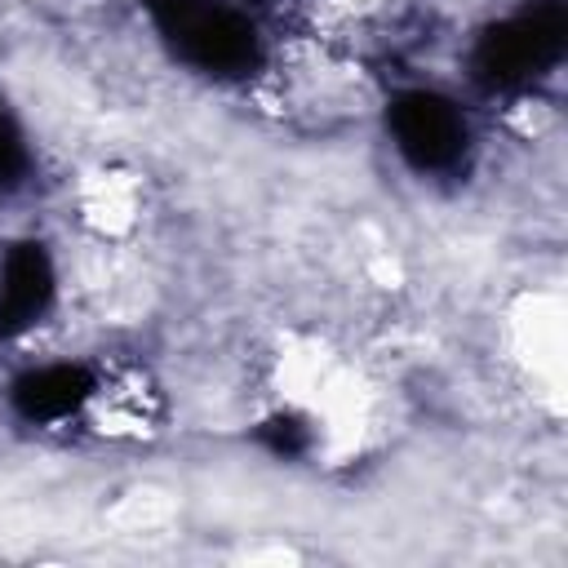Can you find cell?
<instances>
[{"label":"cell","instance_id":"5","mask_svg":"<svg viewBox=\"0 0 568 568\" xmlns=\"http://www.w3.org/2000/svg\"><path fill=\"white\" fill-rule=\"evenodd\" d=\"M93 377L75 364H44L27 377H18L13 386V408L27 422H67L71 413H80L93 399Z\"/></svg>","mask_w":568,"mask_h":568},{"label":"cell","instance_id":"4","mask_svg":"<svg viewBox=\"0 0 568 568\" xmlns=\"http://www.w3.org/2000/svg\"><path fill=\"white\" fill-rule=\"evenodd\" d=\"M53 302V262L40 244H13L0 266V337L31 328Z\"/></svg>","mask_w":568,"mask_h":568},{"label":"cell","instance_id":"7","mask_svg":"<svg viewBox=\"0 0 568 568\" xmlns=\"http://www.w3.org/2000/svg\"><path fill=\"white\" fill-rule=\"evenodd\" d=\"M27 178V142L9 115H0V195Z\"/></svg>","mask_w":568,"mask_h":568},{"label":"cell","instance_id":"1","mask_svg":"<svg viewBox=\"0 0 568 568\" xmlns=\"http://www.w3.org/2000/svg\"><path fill=\"white\" fill-rule=\"evenodd\" d=\"M151 22L164 44L195 71L235 80L262 62L257 27L226 0H151Z\"/></svg>","mask_w":568,"mask_h":568},{"label":"cell","instance_id":"2","mask_svg":"<svg viewBox=\"0 0 568 568\" xmlns=\"http://www.w3.org/2000/svg\"><path fill=\"white\" fill-rule=\"evenodd\" d=\"M568 44V13L559 0L528 4L506 22L488 27L475 44V75L493 89H524L541 80Z\"/></svg>","mask_w":568,"mask_h":568},{"label":"cell","instance_id":"3","mask_svg":"<svg viewBox=\"0 0 568 568\" xmlns=\"http://www.w3.org/2000/svg\"><path fill=\"white\" fill-rule=\"evenodd\" d=\"M390 133H395L399 155L422 173L453 169L466 155V120H462V111L448 98L426 93V89L399 93L390 102Z\"/></svg>","mask_w":568,"mask_h":568},{"label":"cell","instance_id":"6","mask_svg":"<svg viewBox=\"0 0 568 568\" xmlns=\"http://www.w3.org/2000/svg\"><path fill=\"white\" fill-rule=\"evenodd\" d=\"M257 439L275 453V457H302L311 448V426L297 413H275L257 426Z\"/></svg>","mask_w":568,"mask_h":568}]
</instances>
